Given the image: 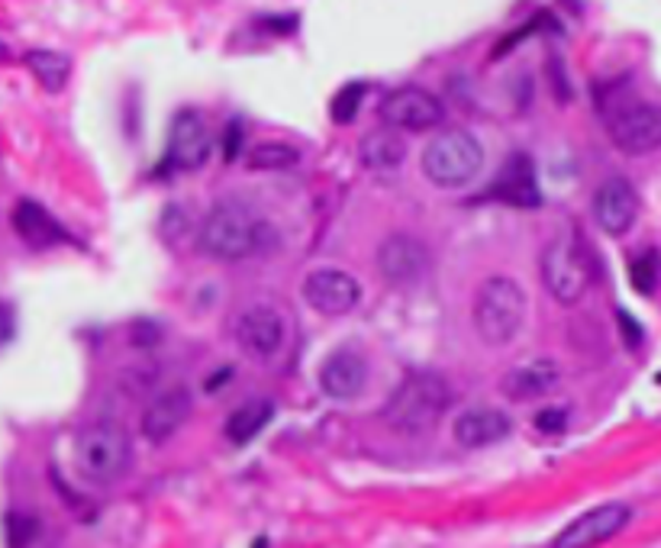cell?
Masks as SVG:
<instances>
[{
	"mask_svg": "<svg viewBox=\"0 0 661 548\" xmlns=\"http://www.w3.org/2000/svg\"><path fill=\"white\" fill-rule=\"evenodd\" d=\"M271 239L265 219H255L240 200L216 204L201 226V248L220 262H240L262 252Z\"/></svg>",
	"mask_w": 661,
	"mask_h": 548,
	"instance_id": "1",
	"label": "cell"
},
{
	"mask_svg": "<svg viewBox=\"0 0 661 548\" xmlns=\"http://www.w3.org/2000/svg\"><path fill=\"white\" fill-rule=\"evenodd\" d=\"M472 320H475V333L487 345H507L526 323V291L507 274L487 277L475 291Z\"/></svg>",
	"mask_w": 661,
	"mask_h": 548,
	"instance_id": "2",
	"label": "cell"
},
{
	"mask_svg": "<svg viewBox=\"0 0 661 548\" xmlns=\"http://www.w3.org/2000/svg\"><path fill=\"white\" fill-rule=\"evenodd\" d=\"M451 403V391L436 374H410L388 400L385 423L404 436H422L439 427Z\"/></svg>",
	"mask_w": 661,
	"mask_h": 548,
	"instance_id": "3",
	"label": "cell"
},
{
	"mask_svg": "<svg viewBox=\"0 0 661 548\" xmlns=\"http://www.w3.org/2000/svg\"><path fill=\"white\" fill-rule=\"evenodd\" d=\"M594 252L581 233H565L542 252V281L558 304H577L594 284Z\"/></svg>",
	"mask_w": 661,
	"mask_h": 548,
	"instance_id": "4",
	"label": "cell"
},
{
	"mask_svg": "<svg viewBox=\"0 0 661 548\" xmlns=\"http://www.w3.org/2000/svg\"><path fill=\"white\" fill-rule=\"evenodd\" d=\"M484 165L482 143L468 129H446L422 149V175L439 187H465Z\"/></svg>",
	"mask_w": 661,
	"mask_h": 548,
	"instance_id": "5",
	"label": "cell"
},
{
	"mask_svg": "<svg viewBox=\"0 0 661 548\" xmlns=\"http://www.w3.org/2000/svg\"><path fill=\"white\" fill-rule=\"evenodd\" d=\"M78 471L94 485H114L133 468V442L117 423H97L78 439Z\"/></svg>",
	"mask_w": 661,
	"mask_h": 548,
	"instance_id": "6",
	"label": "cell"
},
{
	"mask_svg": "<svg viewBox=\"0 0 661 548\" xmlns=\"http://www.w3.org/2000/svg\"><path fill=\"white\" fill-rule=\"evenodd\" d=\"M610 139L623 155H652L661 149V104H626L606 120Z\"/></svg>",
	"mask_w": 661,
	"mask_h": 548,
	"instance_id": "7",
	"label": "cell"
},
{
	"mask_svg": "<svg viewBox=\"0 0 661 548\" xmlns=\"http://www.w3.org/2000/svg\"><path fill=\"white\" fill-rule=\"evenodd\" d=\"M213 153L211 126L204 120L201 110L181 107L168 126V149H165V168L178 172H197L207 165Z\"/></svg>",
	"mask_w": 661,
	"mask_h": 548,
	"instance_id": "8",
	"label": "cell"
},
{
	"mask_svg": "<svg viewBox=\"0 0 661 548\" xmlns=\"http://www.w3.org/2000/svg\"><path fill=\"white\" fill-rule=\"evenodd\" d=\"M378 117L397 133H426L446 120V107L436 94L422 88H400L381 100Z\"/></svg>",
	"mask_w": 661,
	"mask_h": 548,
	"instance_id": "9",
	"label": "cell"
},
{
	"mask_svg": "<svg viewBox=\"0 0 661 548\" xmlns=\"http://www.w3.org/2000/svg\"><path fill=\"white\" fill-rule=\"evenodd\" d=\"M484 200H497L516 211H536L542 204L540 182H536V162L526 153H513L504 158L497 178L482 194Z\"/></svg>",
	"mask_w": 661,
	"mask_h": 548,
	"instance_id": "10",
	"label": "cell"
},
{
	"mask_svg": "<svg viewBox=\"0 0 661 548\" xmlns=\"http://www.w3.org/2000/svg\"><path fill=\"white\" fill-rule=\"evenodd\" d=\"M303 301L320 316H346L361 304V284L349 272L317 268L303 281Z\"/></svg>",
	"mask_w": 661,
	"mask_h": 548,
	"instance_id": "11",
	"label": "cell"
},
{
	"mask_svg": "<svg viewBox=\"0 0 661 548\" xmlns=\"http://www.w3.org/2000/svg\"><path fill=\"white\" fill-rule=\"evenodd\" d=\"M236 339H240V349L249 359L269 362L284 349V339H288L284 316L269 304L252 306V310L242 313L240 323H236Z\"/></svg>",
	"mask_w": 661,
	"mask_h": 548,
	"instance_id": "12",
	"label": "cell"
},
{
	"mask_svg": "<svg viewBox=\"0 0 661 548\" xmlns=\"http://www.w3.org/2000/svg\"><path fill=\"white\" fill-rule=\"evenodd\" d=\"M381 274L397 287H414L429 274V248L407 233H393L378 248Z\"/></svg>",
	"mask_w": 661,
	"mask_h": 548,
	"instance_id": "13",
	"label": "cell"
},
{
	"mask_svg": "<svg viewBox=\"0 0 661 548\" xmlns=\"http://www.w3.org/2000/svg\"><path fill=\"white\" fill-rule=\"evenodd\" d=\"M632 519V510L626 503H603V507H594L591 513L577 517L565 529L555 536L552 546L558 548H584V546H601L606 539H613L616 532L626 529V522Z\"/></svg>",
	"mask_w": 661,
	"mask_h": 548,
	"instance_id": "14",
	"label": "cell"
},
{
	"mask_svg": "<svg viewBox=\"0 0 661 548\" xmlns=\"http://www.w3.org/2000/svg\"><path fill=\"white\" fill-rule=\"evenodd\" d=\"M371 381V365L356 349H339L320 365V391L332 400H356Z\"/></svg>",
	"mask_w": 661,
	"mask_h": 548,
	"instance_id": "15",
	"label": "cell"
},
{
	"mask_svg": "<svg viewBox=\"0 0 661 548\" xmlns=\"http://www.w3.org/2000/svg\"><path fill=\"white\" fill-rule=\"evenodd\" d=\"M594 216L603 233L626 236L639 216V194L626 178H606L594 194Z\"/></svg>",
	"mask_w": 661,
	"mask_h": 548,
	"instance_id": "16",
	"label": "cell"
},
{
	"mask_svg": "<svg viewBox=\"0 0 661 548\" xmlns=\"http://www.w3.org/2000/svg\"><path fill=\"white\" fill-rule=\"evenodd\" d=\"M191 407H194V400H191L187 388H172V391L158 394L146 407V413H143V436L149 442H155V446L168 442L187 423Z\"/></svg>",
	"mask_w": 661,
	"mask_h": 548,
	"instance_id": "17",
	"label": "cell"
},
{
	"mask_svg": "<svg viewBox=\"0 0 661 548\" xmlns=\"http://www.w3.org/2000/svg\"><path fill=\"white\" fill-rule=\"evenodd\" d=\"M562 384V368L548 359H536L526 365L513 368L500 378V394L513 400V403H529V400H542L552 394Z\"/></svg>",
	"mask_w": 661,
	"mask_h": 548,
	"instance_id": "18",
	"label": "cell"
},
{
	"mask_svg": "<svg viewBox=\"0 0 661 548\" xmlns=\"http://www.w3.org/2000/svg\"><path fill=\"white\" fill-rule=\"evenodd\" d=\"M13 229H17V236L23 243L30 245V248H39V252L42 248H52V245L75 243L71 233L61 226L59 219L49 214L42 204L30 200V197L13 207Z\"/></svg>",
	"mask_w": 661,
	"mask_h": 548,
	"instance_id": "19",
	"label": "cell"
},
{
	"mask_svg": "<svg viewBox=\"0 0 661 548\" xmlns=\"http://www.w3.org/2000/svg\"><path fill=\"white\" fill-rule=\"evenodd\" d=\"M511 432L513 420L504 410H494V407L465 410V413L455 420V442L465 446V449H487V446H497V442H504Z\"/></svg>",
	"mask_w": 661,
	"mask_h": 548,
	"instance_id": "20",
	"label": "cell"
},
{
	"mask_svg": "<svg viewBox=\"0 0 661 548\" xmlns=\"http://www.w3.org/2000/svg\"><path fill=\"white\" fill-rule=\"evenodd\" d=\"M361 165L371 168V172H391L400 168L407 162V139L397 133V129H375L361 139L359 146Z\"/></svg>",
	"mask_w": 661,
	"mask_h": 548,
	"instance_id": "21",
	"label": "cell"
},
{
	"mask_svg": "<svg viewBox=\"0 0 661 548\" xmlns=\"http://www.w3.org/2000/svg\"><path fill=\"white\" fill-rule=\"evenodd\" d=\"M274 420V403L271 400H245L242 407H236L226 420V439L233 446H249L252 439H259L265 427Z\"/></svg>",
	"mask_w": 661,
	"mask_h": 548,
	"instance_id": "22",
	"label": "cell"
},
{
	"mask_svg": "<svg viewBox=\"0 0 661 548\" xmlns=\"http://www.w3.org/2000/svg\"><path fill=\"white\" fill-rule=\"evenodd\" d=\"M27 68H30L32 78L49 94L65 91V85L71 78V59L61 56V52H49V49L27 52Z\"/></svg>",
	"mask_w": 661,
	"mask_h": 548,
	"instance_id": "23",
	"label": "cell"
},
{
	"mask_svg": "<svg viewBox=\"0 0 661 548\" xmlns=\"http://www.w3.org/2000/svg\"><path fill=\"white\" fill-rule=\"evenodd\" d=\"M298 162H301V153L291 143H274V139L255 143L245 155V165L252 172H284V168H294Z\"/></svg>",
	"mask_w": 661,
	"mask_h": 548,
	"instance_id": "24",
	"label": "cell"
},
{
	"mask_svg": "<svg viewBox=\"0 0 661 548\" xmlns=\"http://www.w3.org/2000/svg\"><path fill=\"white\" fill-rule=\"evenodd\" d=\"M630 281L632 287L642 297H655L661 287V252L655 245H649L645 252H639L630 265Z\"/></svg>",
	"mask_w": 661,
	"mask_h": 548,
	"instance_id": "25",
	"label": "cell"
},
{
	"mask_svg": "<svg viewBox=\"0 0 661 548\" xmlns=\"http://www.w3.org/2000/svg\"><path fill=\"white\" fill-rule=\"evenodd\" d=\"M364 94H368V85H364V81H349V85H342L330 104L332 120L339 123V126H349V123L359 117L361 104H364Z\"/></svg>",
	"mask_w": 661,
	"mask_h": 548,
	"instance_id": "26",
	"label": "cell"
},
{
	"mask_svg": "<svg viewBox=\"0 0 661 548\" xmlns=\"http://www.w3.org/2000/svg\"><path fill=\"white\" fill-rule=\"evenodd\" d=\"M36 532H39V522L27 513H10L7 517V539H10V546H27L30 539H36Z\"/></svg>",
	"mask_w": 661,
	"mask_h": 548,
	"instance_id": "27",
	"label": "cell"
},
{
	"mask_svg": "<svg viewBox=\"0 0 661 548\" xmlns=\"http://www.w3.org/2000/svg\"><path fill=\"white\" fill-rule=\"evenodd\" d=\"M533 427L540 429V432H545V436H558V432L568 429V410H565V407H545V410L536 413Z\"/></svg>",
	"mask_w": 661,
	"mask_h": 548,
	"instance_id": "28",
	"label": "cell"
},
{
	"mask_svg": "<svg viewBox=\"0 0 661 548\" xmlns=\"http://www.w3.org/2000/svg\"><path fill=\"white\" fill-rule=\"evenodd\" d=\"M242 143H245V126H242L240 117H233V120L226 123V129H223V162L226 165L240 158Z\"/></svg>",
	"mask_w": 661,
	"mask_h": 548,
	"instance_id": "29",
	"label": "cell"
},
{
	"mask_svg": "<svg viewBox=\"0 0 661 548\" xmlns=\"http://www.w3.org/2000/svg\"><path fill=\"white\" fill-rule=\"evenodd\" d=\"M616 320H620V335H623V342H626V349H642V342H645V333H642V326H639V320L630 316L626 310H616Z\"/></svg>",
	"mask_w": 661,
	"mask_h": 548,
	"instance_id": "30",
	"label": "cell"
},
{
	"mask_svg": "<svg viewBox=\"0 0 661 548\" xmlns=\"http://www.w3.org/2000/svg\"><path fill=\"white\" fill-rule=\"evenodd\" d=\"M13 335H17V310L13 304L0 301V345L13 342Z\"/></svg>",
	"mask_w": 661,
	"mask_h": 548,
	"instance_id": "31",
	"label": "cell"
},
{
	"mask_svg": "<svg viewBox=\"0 0 661 548\" xmlns=\"http://www.w3.org/2000/svg\"><path fill=\"white\" fill-rule=\"evenodd\" d=\"M230 378H233V368H220L216 374H213L211 381L204 384L207 391H216V388H223V384H230Z\"/></svg>",
	"mask_w": 661,
	"mask_h": 548,
	"instance_id": "32",
	"label": "cell"
},
{
	"mask_svg": "<svg viewBox=\"0 0 661 548\" xmlns=\"http://www.w3.org/2000/svg\"><path fill=\"white\" fill-rule=\"evenodd\" d=\"M7 59H10V49H7V46L0 42V61H7Z\"/></svg>",
	"mask_w": 661,
	"mask_h": 548,
	"instance_id": "33",
	"label": "cell"
}]
</instances>
